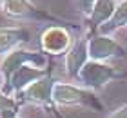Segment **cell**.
<instances>
[{
    "mask_svg": "<svg viewBox=\"0 0 127 118\" xmlns=\"http://www.w3.org/2000/svg\"><path fill=\"white\" fill-rule=\"evenodd\" d=\"M24 66H34L40 69H47V67H51V62H49V56L44 55L42 51H29V49H24V47H18V49L4 55L2 60H0V76H2L4 91H7L13 75Z\"/></svg>",
    "mask_w": 127,
    "mask_h": 118,
    "instance_id": "cell-1",
    "label": "cell"
},
{
    "mask_svg": "<svg viewBox=\"0 0 127 118\" xmlns=\"http://www.w3.org/2000/svg\"><path fill=\"white\" fill-rule=\"evenodd\" d=\"M53 102L55 105H62V107L80 105V107H87L96 113L103 111V104L100 102L95 91H89L78 84H71V82H56L53 89Z\"/></svg>",
    "mask_w": 127,
    "mask_h": 118,
    "instance_id": "cell-2",
    "label": "cell"
},
{
    "mask_svg": "<svg viewBox=\"0 0 127 118\" xmlns=\"http://www.w3.org/2000/svg\"><path fill=\"white\" fill-rule=\"evenodd\" d=\"M122 78H127V71H120L114 66L107 62H95V60H89L85 66L82 67L78 75V85L85 87L89 91H102L109 82L113 80H122Z\"/></svg>",
    "mask_w": 127,
    "mask_h": 118,
    "instance_id": "cell-3",
    "label": "cell"
},
{
    "mask_svg": "<svg viewBox=\"0 0 127 118\" xmlns=\"http://www.w3.org/2000/svg\"><path fill=\"white\" fill-rule=\"evenodd\" d=\"M4 15L13 20H36V22H51L55 26H65L71 29H76V26L64 18L51 15L49 11L38 7L33 0H5L4 2Z\"/></svg>",
    "mask_w": 127,
    "mask_h": 118,
    "instance_id": "cell-4",
    "label": "cell"
},
{
    "mask_svg": "<svg viewBox=\"0 0 127 118\" xmlns=\"http://www.w3.org/2000/svg\"><path fill=\"white\" fill-rule=\"evenodd\" d=\"M56 80L53 75H45L44 78H40L36 82H33L29 87H26L22 93L16 94V100H18L20 105H26V104H34V105H42V107L49 109V111H55V102H53V89L56 85Z\"/></svg>",
    "mask_w": 127,
    "mask_h": 118,
    "instance_id": "cell-5",
    "label": "cell"
},
{
    "mask_svg": "<svg viewBox=\"0 0 127 118\" xmlns=\"http://www.w3.org/2000/svg\"><path fill=\"white\" fill-rule=\"evenodd\" d=\"M73 29L65 26H49L40 35V51L47 56H60L71 49L74 44Z\"/></svg>",
    "mask_w": 127,
    "mask_h": 118,
    "instance_id": "cell-6",
    "label": "cell"
},
{
    "mask_svg": "<svg viewBox=\"0 0 127 118\" xmlns=\"http://www.w3.org/2000/svg\"><path fill=\"white\" fill-rule=\"evenodd\" d=\"M89 60L95 62H109L113 58H122L127 55V49L120 45L114 38L105 35H89Z\"/></svg>",
    "mask_w": 127,
    "mask_h": 118,
    "instance_id": "cell-7",
    "label": "cell"
},
{
    "mask_svg": "<svg viewBox=\"0 0 127 118\" xmlns=\"http://www.w3.org/2000/svg\"><path fill=\"white\" fill-rule=\"evenodd\" d=\"M89 31H85V35L78 37L71 49L64 55V71L71 80H76L82 67L89 62Z\"/></svg>",
    "mask_w": 127,
    "mask_h": 118,
    "instance_id": "cell-8",
    "label": "cell"
},
{
    "mask_svg": "<svg viewBox=\"0 0 127 118\" xmlns=\"http://www.w3.org/2000/svg\"><path fill=\"white\" fill-rule=\"evenodd\" d=\"M49 73H53V67L40 69V67H34V66H24V67H20L13 75V78H11L9 87H7V91H5V93L11 94V96H16V94L22 93L26 87H29L33 82L44 78V76L49 75Z\"/></svg>",
    "mask_w": 127,
    "mask_h": 118,
    "instance_id": "cell-9",
    "label": "cell"
},
{
    "mask_svg": "<svg viewBox=\"0 0 127 118\" xmlns=\"http://www.w3.org/2000/svg\"><path fill=\"white\" fill-rule=\"evenodd\" d=\"M29 40H31V33L26 27H18V26L0 27V55H7V53L27 44Z\"/></svg>",
    "mask_w": 127,
    "mask_h": 118,
    "instance_id": "cell-10",
    "label": "cell"
},
{
    "mask_svg": "<svg viewBox=\"0 0 127 118\" xmlns=\"http://www.w3.org/2000/svg\"><path fill=\"white\" fill-rule=\"evenodd\" d=\"M118 4H120L118 0H96L93 9H91V15L87 16V31L95 35L100 29V26H103L107 20H111Z\"/></svg>",
    "mask_w": 127,
    "mask_h": 118,
    "instance_id": "cell-11",
    "label": "cell"
},
{
    "mask_svg": "<svg viewBox=\"0 0 127 118\" xmlns=\"http://www.w3.org/2000/svg\"><path fill=\"white\" fill-rule=\"evenodd\" d=\"M127 26V0H122V2L118 4L116 11H114V15L111 16V20H107L103 26H100L98 29V35H105V37H111L114 31H118V29H122Z\"/></svg>",
    "mask_w": 127,
    "mask_h": 118,
    "instance_id": "cell-12",
    "label": "cell"
},
{
    "mask_svg": "<svg viewBox=\"0 0 127 118\" xmlns=\"http://www.w3.org/2000/svg\"><path fill=\"white\" fill-rule=\"evenodd\" d=\"M22 105L18 104V100L15 96L7 94L2 87H0V111H18Z\"/></svg>",
    "mask_w": 127,
    "mask_h": 118,
    "instance_id": "cell-13",
    "label": "cell"
},
{
    "mask_svg": "<svg viewBox=\"0 0 127 118\" xmlns=\"http://www.w3.org/2000/svg\"><path fill=\"white\" fill-rule=\"evenodd\" d=\"M95 2L96 0H74V5H76V9L87 18V16L91 15V9H93Z\"/></svg>",
    "mask_w": 127,
    "mask_h": 118,
    "instance_id": "cell-14",
    "label": "cell"
},
{
    "mask_svg": "<svg viewBox=\"0 0 127 118\" xmlns=\"http://www.w3.org/2000/svg\"><path fill=\"white\" fill-rule=\"evenodd\" d=\"M107 118H127V104L120 105L118 109H114L111 115H107Z\"/></svg>",
    "mask_w": 127,
    "mask_h": 118,
    "instance_id": "cell-15",
    "label": "cell"
},
{
    "mask_svg": "<svg viewBox=\"0 0 127 118\" xmlns=\"http://www.w3.org/2000/svg\"><path fill=\"white\" fill-rule=\"evenodd\" d=\"M0 118H22L18 111H0Z\"/></svg>",
    "mask_w": 127,
    "mask_h": 118,
    "instance_id": "cell-16",
    "label": "cell"
},
{
    "mask_svg": "<svg viewBox=\"0 0 127 118\" xmlns=\"http://www.w3.org/2000/svg\"><path fill=\"white\" fill-rule=\"evenodd\" d=\"M4 2H5V0H0V9L4 7Z\"/></svg>",
    "mask_w": 127,
    "mask_h": 118,
    "instance_id": "cell-17",
    "label": "cell"
}]
</instances>
